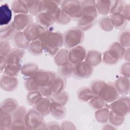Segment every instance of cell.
<instances>
[{
	"mask_svg": "<svg viewBox=\"0 0 130 130\" xmlns=\"http://www.w3.org/2000/svg\"><path fill=\"white\" fill-rule=\"evenodd\" d=\"M40 41L44 51L55 55L63 44V35L58 31H48Z\"/></svg>",
	"mask_w": 130,
	"mask_h": 130,
	"instance_id": "1",
	"label": "cell"
},
{
	"mask_svg": "<svg viewBox=\"0 0 130 130\" xmlns=\"http://www.w3.org/2000/svg\"><path fill=\"white\" fill-rule=\"evenodd\" d=\"M84 32L78 27L68 29L63 35V44L68 49L80 45L84 39Z\"/></svg>",
	"mask_w": 130,
	"mask_h": 130,
	"instance_id": "2",
	"label": "cell"
},
{
	"mask_svg": "<svg viewBox=\"0 0 130 130\" xmlns=\"http://www.w3.org/2000/svg\"><path fill=\"white\" fill-rule=\"evenodd\" d=\"M60 7L71 19L78 20L83 15L81 1L76 0L63 1H61Z\"/></svg>",
	"mask_w": 130,
	"mask_h": 130,
	"instance_id": "3",
	"label": "cell"
},
{
	"mask_svg": "<svg viewBox=\"0 0 130 130\" xmlns=\"http://www.w3.org/2000/svg\"><path fill=\"white\" fill-rule=\"evenodd\" d=\"M47 28L44 27L38 23H32L23 31L26 38L30 41H41L42 37L48 31Z\"/></svg>",
	"mask_w": 130,
	"mask_h": 130,
	"instance_id": "4",
	"label": "cell"
},
{
	"mask_svg": "<svg viewBox=\"0 0 130 130\" xmlns=\"http://www.w3.org/2000/svg\"><path fill=\"white\" fill-rule=\"evenodd\" d=\"M109 107L115 114L124 117L129 111V99L126 96L118 98L111 103Z\"/></svg>",
	"mask_w": 130,
	"mask_h": 130,
	"instance_id": "5",
	"label": "cell"
},
{
	"mask_svg": "<svg viewBox=\"0 0 130 130\" xmlns=\"http://www.w3.org/2000/svg\"><path fill=\"white\" fill-rule=\"evenodd\" d=\"M24 122L26 126L31 129H37L40 126H46L43 115L37 112L34 108L27 111L24 118Z\"/></svg>",
	"mask_w": 130,
	"mask_h": 130,
	"instance_id": "6",
	"label": "cell"
},
{
	"mask_svg": "<svg viewBox=\"0 0 130 130\" xmlns=\"http://www.w3.org/2000/svg\"><path fill=\"white\" fill-rule=\"evenodd\" d=\"M119 93L116 90L114 83H105L98 95L106 103H112L119 98Z\"/></svg>",
	"mask_w": 130,
	"mask_h": 130,
	"instance_id": "7",
	"label": "cell"
},
{
	"mask_svg": "<svg viewBox=\"0 0 130 130\" xmlns=\"http://www.w3.org/2000/svg\"><path fill=\"white\" fill-rule=\"evenodd\" d=\"M56 75L54 72L39 70L32 78L39 87L50 85Z\"/></svg>",
	"mask_w": 130,
	"mask_h": 130,
	"instance_id": "8",
	"label": "cell"
},
{
	"mask_svg": "<svg viewBox=\"0 0 130 130\" xmlns=\"http://www.w3.org/2000/svg\"><path fill=\"white\" fill-rule=\"evenodd\" d=\"M87 52L85 49L81 45H78L70 49L68 51L69 62L74 65L85 60Z\"/></svg>",
	"mask_w": 130,
	"mask_h": 130,
	"instance_id": "9",
	"label": "cell"
},
{
	"mask_svg": "<svg viewBox=\"0 0 130 130\" xmlns=\"http://www.w3.org/2000/svg\"><path fill=\"white\" fill-rule=\"evenodd\" d=\"M93 68L85 61L74 65L73 75L79 79H85L91 76Z\"/></svg>",
	"mask_w": 130,
	"mask_h": 130,
	"instance_id": "10",
	"label": "cell"
},
{
	"mask_svg": "<svg viewBox=\"0 0 130 130\" xmlns=\"http://www.w3.org/2000/svg\"><path fill=\"white\" fill-rule=\"evenodd\" d=\"M61 1L43 0L40 1L39 5V13H45L51 15L53 18L60 8Z\"/></svg>",
	"mask_w": 130,
	"mask_h": 130,
	"instance_id": "11",
	"label": "cell"
},
{
	"mask_svg": "<svg viewBox=\"0 0 130 130\" xmlns=\"http://www.w3.org/2000/svg\"><path fill=\"white\" fill-rule=\"evenodd\" d=\"M17 31H23L33 23V18L30 14H16L12 22Z\"/></svg>",
	"mask_w": 130,
	"mask_h": 130,
	"instance_id": "12",
	"label": "cell"
},
{
	"mask_svg": "<svg viewBox=\"0 0 130 130\" xmlns=\"http://www.w3.org/2000/svg\"><path fill=\"white\" fill-rule=\"evenodd\" d=\"M125 48L122 47L118 42H114L106 51L110 57L117 63L119 60L123 58Z\"/></svg>",
	"mask_w": 130,
	"mask_h": 130,
	"instance_id": "13",
	"label": "cell"
},
{
	"mask_svg": "<svg viewBox=\"0 0 130 130\" xmlns=\"http://www.w3.org/2000/svg\"><path fill=\"white\" fill-rule=\"evenodd\" d=\"M0 85L4 90L12 91L17 88L18 80L16 77H10L4 74L1 78Z\"/></svg>",
	"mask_w": 130,
	"mask_h": 130,
	"instance_id": "14",
	"label": "cell"
},
{
	"mask_svg": "<svg viewBox=\"0 0 130 130\" xmlns=\"http://www.w3.org/2000/svg\"><path fill=\"white\" fill-rule=\"evenodd\" d=\"M12 18V11L6 3L0 7V25L4 26L9 24Z\"/></svg>",
	"mask_w": 130,
	"mask_h": 130,
	"instance_id": "15",
	"label": "cell"
},
{
	"mask_svg": "<svg viewBox=\"0 0 130 130\" xmlns=\"http://www.w3.org/2000/svg\"><path fill=\"white\" fill-rule=\"evenodd\" d=\"M51 101L49 98L43 97L34 105V109L42 115H47L50 113Z\"/></svg>",
	"mask_w": 130,
	"mask_h": 130,
	"instance_id": "16",
	"label": "cell"
},
{
	"mask_svg": "<svg viewBox=\"0 0 130 130\" xmlns=\"http://www.w3.org/2000/svg\"><path fill=\"white\" fill-rule=\"evenodd\" d=\"M81 5L83 15L96 18L98 13L95 7V1L89 0L83 1H81Z\"/></svg>",
	"mask_w": 130,
	"mask_h": 130,
	"instance_id": "17",
	"label": "cell"
},
{
	"mask_svg": "<svg viewBox=\"0 0 130 130\" xmlns=\"http://www.w3.org/2000/svg\"><path fill=\"white\" fill-rule=\"evenodd\" d=\"M13 40L16 48L23 50L27 49L30 42L26 38L23 31H17L15 33Z\"/></svg>",
	"mask_w": 130,
	"mask_h": 130,
	"instance_id": "18",
	"label": "cell"
},
{
	"mask_svg": "<svg viewBox=\"0 0 130 130\" xmlns=\"http://www.w3.org/2000/svg\"><path fill=\"white\" fill-rule=\"evenodd\" d=\"M102 61V55L97 50H89L86 54L85 61L92 67L99 65Z\"/></svg>",
	"mask_w": 130,
	"mask_h": 130,
	"instance_id": "19",
	"label": "cell"
},
{
	"mask_svg": "<svg viewBox=\"0 0 130 130\" xmlns=\"http://www.w3.org/2000/svg\"><path fill=\"white\" fill-rule=\"evenodd\" d=\"M114 86L120 94H126L129 90V80L128 78L120 77L114 83Z\"/></svg>",
	"mask_w": 130,
	"mask_h": 130,
	"instance_id": "20",
	"label": "cell"
},
{
	"mask_svg": "<svg viewBox=\"0 0 130 130\" xmlns=\"http://www.w3.org/2000/svg\"><path fill=\"white\" fill-rule=\"evenodd\" d=\"M50 113L55 118L60 119L66 116V108L64 105L55 102L51 101Z\"/></svg>",
	"mask_w": 130,
	"mask_h": 130,
	"instance_id": "21",
	"label": "cell"
},
{
	"mask_svg": "<svg viewBox=\"0 0 130 130\" xmlns=\"http://www.w3.org/2000/svg\"><path fill=\"white\" fill-rule=\"evenodd\" d=\"M24 51L19 48L12 49L10 53L6 56L7 63H21V61L24 56Z\"/></svg>",
	"mask_w": 130,
	"mask_h": 130,
	"instance_id": "22",
	"label": "cell"
},
{
	"mask_svg": "<svg viewBox=\"0 0 130 130\" xmlns=\"http://www.w3.org/2000/svg\"><path fill=\"white\" fill-rule=\"evenodd\" d=\"M95 22L96 18L89 16L82 15L78 19V27L83 31H86L90 29L95 24Z\"/></svg>",
	"mask_w": 130,
	"mask_h": 130,
	"instance_id": "23",
	"label": "cell"
},
{
	"mask_svg": "<svg viewBox=\"0 0 130 130\" xmlns=\"http://www.w3.org/2000/svg\"><path fill=\"white\" fill-rule=\"evenodd\" d=\"M17 31L13 22L3 26L1 28L0 30L1 40L9 41L13 39Z\"/></svg>",
	"mask_w": 130,
	"mask_h": 130,
	"instance_id": "24",
	"label": "cell"
},
{
	"mask_svg": "<svg viewBox=\"0 0 130 130\" xmlns=\"http://www.w3.org/2000/svg\"><path fill=\"white\" fill-rule=\"evenodd\" d=\"M66 85V79L60 76H56L51 83L50 86L53 94L63 91Z\"/></svg>",
	"mask_w": 130,
	"mask_h": 130,
	"instance_id": "25",
	"label": "cell"
},
{
	"mask_svg": "<svg viewBox=\"0 0 130 130\" xmlns=\"http://www.w3.org/2000/svg\"><path fill=\"white\" fill-rule=\"evenodd\" d=\"M36 20L39 24L46 28L50 27L55 22L53 17L45 13H39L36 15Z\"/></svg>",
	"mask_w": 130,
	"mask_h": 130,
	"instance_id": "26",
	"label": "cell"
},
{
	"mask_svg": "<svg viewBox=\"0 0 130 130\" xmlns=\"http://www.w3.org/2000/svg\"><path fill=\"white\" fill-rule=\"evenodd\" d=\"M19 107L18 103L13 98L5 99L1 105V110L9 113H13Z\"/></svg>",
	"mask_w": 130,
	"mask_h": 130,
	"instance_id": "27",
	"label": "cell"
},
{
	"mask_svg": "<svg viewBox=\"0 0 130 130\" xmlns=\"http://www.w3.org/2000/svg\"><path fill=\"white\" fill-rule=\"evenodd\" d=\"M112 1L99 0L95 1V7L98 13L107 16L110 12Z\"/></svg>",
	"mask_w": 130,
	"mask_h": 130,
	"instance_id": "28",
	"label": "cell"
},
{
	"mask_svg": "<svg viewBox=\"0 0 130 130\" xmlns=\"http://www.w3.org/2000/svg\"><path fill=\"white\" fill-rule=\"evenodd\" d=\"M110 18L113 27L117 29H121L126 25L127 20L121 13L111 14Z\"/></svg>",
	"mask_w": 130,
	"mask_h": 130,
	"instance_id": "29",
	"label": "cell"
},
{
	"mask_svg": "<svg viewBox=\"0 0 130 130\" xmlns=\"http://www.w3.org/2000/svg\"><path fill=\"white\" fill-rule=\"evenodd\" d=\"M11 10L16 14H28L25 1L15 0L11 3Z\"/></svg>",
	"mask_w": 130,
	"mask_h": 130,
	"instance_id": "30",
	"label": "cell"
},
{
	"mask_svg": "<svg viewBox=\"0 0 130 130\" xmlns=\"http://www.w3.org/2000/svg\"><path fill=\"white\" fill-rule=\"evenodd\" d=\"M13 122L12 115L11 113L0 110V128L5 129L11 127Z\"/></svg>",
	"mask_w": 130,
	"mask_h": 130,
	"instance_id": "31",
	"label": "cell"
},
{
	"mask_svg": "<svg viewBox=\"0 0 130 130\" xmlns=\"http://www.w3.org/2000/svg\"><path fill=\"white\" fill-rule=\"evenodd\" d=\"M39 70V69L37 64L33 62H28L22 67L21 72L24 76L30 78L32 77Z\"/></svg>",
	"mask_w": 130,
	"mask_h": 130,
	"instance_id": "32",
	"label": "cell"
},
{
	"mask_svg": "<svg viewBox=\"0 0 130 130\" xmlns=\"http://www.w3.org/2000/svg\"><path fill=\"white\" fill-rule=\"evenodd\" d=\"M94 95L90 87H83L80 88L77 92L78 99L84 102H89Z\"/></svg>",
	"mask_w": 130,
	"mask_h": 130,
	"instance_id": "33",
	"label": "cell"
},
{
	"mask_svg": "<svg viewBox=\"0 0 130 130\" xmlns=\"http://www.w3.org/2000/svg\"><path fill=\"white\" fill-rule=\"evenodd\" d=\"M53 18L55 22L61 25H66L71 20L70 17L61 9L60 7L54 14Z\"/></svg>",
	"mask_w": 130,
	"mask_h": 130,
	"instance_id": "34",
	"label": "cell"
},
{
	"mask_svg": "<svg viewBox=\"0 0 130 130\" xmlns=\"http://www.w3.org/2000/svg\"><path fill=\"white\" fill-rule=\"evenodd\" d=\"M68 51L67 49H61L54 55V61L57 66L59 67L69 62Z\"/></svg>",
	"mask_w": 130,
	"mask_h": 130,
	"instance_id": "35",
	"label": "cell"
},
{
	"mask_svg": "<svg viewBox=\"0 0 130 130\" xmlns=\"http://www.w3.org/2000/svg\"><path fill=\"white\" fill-rule=\"evenodd\" d=\"M21 63H7L4 71V74L13 77H16L21 70Z\"/></svg>",
	"mask_w": 130,
	"mask_h": 130,
	"instance_id": "36",
	"label": "cell"
},
{
	"mask_svg": "<svg viewBox=\"0 0 130 130\" xmlns=\"http://www.w3.org/2000/svg\"><path fill=\"white\" fill-rule=\"evenodd\" d=\"M73 70L74 65L69 62H67L59 67L58 71L59 76L65 79L71 77L73 75Z\"/></svg>",
	"mask_w": 130,
	"mask_h": 130,
	"instance_id": "37",
	"label": "cell"
},
{
	"mask_svg": "<svg viewBox=\"0 0 130 130\" xmlns=\"http://www.w3.org/2000/svg\"><path fill=\"white\" fill-rule=\"evenodd\" d=\"M27 49L30 54L36 56L41 55L44 51L41 42L39 40L30 42Z\"/></svg>",
	"mask_w": 130,
	"mask_h": 130,
	"instance_id": "38",
	"label": "cell"
},
{
	"mask_svg": "<svg viewBox=\"0 0 130 130\" xmlns=\"http://www.w3.org/2000/svg\"><path fill=\"white\" fill-rule=\"evenodd\" d=\"M51 99L52 101L57 102L64 106L69 101V95L66 91L63 90L58 93L52 94Z\"/></svg>",
	"mask_w": 130,
	"mask_h": 130,
	"instance_id": "39",
	"label": "cell"
},
{
	"mask_svg": "<svg viewBox=\"0 0 130 130\" xmlns=\"http://www.w3.org/2000/svg\"><path fill=\"white\" fill-rule=\"evenodd\" d=\"M110 110L106 107L96 110L95 112L96 120L101 123L106 122L108 120V116Z\"/></svg>",
	"mask_w": 130,
	"mask_h": 130,
	"instance_id": "40",
	"label": "cell"
},
{
	"mask_svg": "<svg viewBox=\"0 0 130 130\" xmlns=\"http://www.w3.org/2000/svg\"><path fill=\"white\" fill-rule=\"evenodd\" d=\"M118 43L124 48H128L129 47L130 36L129 29L123 30L118 36Z\"/></svg>",
	"mask_w": 130,
	"mask_h": 130,
	"instance_id": "41",
	"label": "cell"
},
{
	"mask_svg": "<svg viewBox=\"0 0 130 130\" xmlns=\"http://www.w3.org/2000/svg\"><path fill=\"white\" fill-rule=\"evenodd\" d=\"M28 13L31 16L37 15L39 13V5L40 1L38 0H28L25 1Z\"/></svg>",
	"mask_w": 130,
	"mask_h": 130,
	"instance_id": "42",
	"label": "cell"
},
{
	"mask_svg": "<svg viewBox=\"0 0 130 130\" xmlns=\"http://www.w3.org/2000/svg\"><path fill=\"white\" fill-rule=\"evenodd\" d=\"M88 102L90 107L96 110L105 107L107 105V103L99 95H94Z\"/></svg>",
	"mask_w": 130,
	"mask_h": 130,
	"instance_id": "43",
	"label": "cell"
},
{
	"mask_svg": "<svg viewBox=\"0 0 130 130\" xmlns=\"http://www.w3.org/2000/svg\"><path fill=\"white\" fill-rule=\"evenodd\" d=\"M99 24L100 28L106 31H111L113 29L110 17L108 16H104L99 19Z\"/></svg>",
	"mask_w": 130,
	"mask_h": 130,
	"instance_id": "44",
	"label": "cell"
},
{
	"mask_svg": "<svg viewBox=\"0 0 130 130\" xmlns=\"http://www.w3.org/2000/svg\"><path fill=\"white\" fill-rule=\"evenodd\" d=\"M43 96L39 90L29 91L26 96V101L28 104L34 106Z\"/></svg>",
	"mask_w": 130,
	"mask_h": 130,
	"instance_id": "45",
	"label": "cell"
},
{
	"mask_svg": "<svg viewBox=\"0 0 130 130\" xmlns=\"http://www.w3.org/2000/svg\"><path fill=\"white\" fill-rule=\"evenodd\" d=\"M125 4L124 1L122 0L112 1L110 14L121 13Z\"/></svg>",
	"mask_w": 130,
	"mask_h": 130,
	"instance_id": "46",
	"label": "cell"
},
{
	"mask_svg": "<svg viewBox=\"0 0 130 130\" xmlns=\"http://www.w3.org/2000/svg\"><path fill=\"white\" fill-rule=\"evenodd\" d=\"M124 120V117L120 116L114 113H113L111 110L109 112L108 116L109 121L113 125L115 126H118L121 124Z\"/></svg>",
	"mask_w": 130,
	"mask_h": 130,
	"instance_id": "47",
	"label": "cell"
},
{
	"mask_svg": "<svg viewBox=\"0 0 130 130\" xmlns=\"http://www.w3.org/2000/svg\"><path fill=\"white\" fill-rule=\"evenodd\" d=\"M27 112L26 109L24 106L18 107V108L12 113L13 120L20 119L24 120L25 115Z\"/></svg>",
	"mask_w": 130,
	"mask_h": 130,
	"instance_id": "48",
	"label": "cell"
},
{
	"mask_svg": "<svg viewBox=\"0 0 130 130\" xmlns=\"http://www.w3.org/2000/svg\"><path fill=\"white\" fill-rule=\"evenodd\" d=\"M105 83L104 81L101 80H95L91 83L90 88L95 95H98Z\"/></svg>",
	"mask_w": 130,
	"mask_h": 130,
	"instance_id": "49",
	"label": "cell"
},
{
	"mask_svg": "<svg viewBox=\"0 0 130 130\" xmlns=\"http://www.w3.org/2000/svg\"><path fill=\"white\" fill-rule=\"evenodd\" d=\"M11 50V45L8 41L1 40L0 54L1 56H7Z\"/></svg>",
	"mask_w": 130,
	"mask_h": 130,
	"instance_id": "50",
	"label": "cell"
},
{
	"mask_svg": "<svg viewBox=\"0 0 130 130\" xmlns=\"http://www.w3.org/2000/svg\"><path fill=\"white\" fill-rule=\"evenodd\" d=\"M25 87L26 89L28 91H31L34 90H39V86L36 84L35 82L34 81L32 77L27 78L26 80L24 83Z\"/></svg>",
	"mask_w": 130,
	"mask_h": 130,
	"instance_id": "51",
	"label": "cell"
},
{
	"mask_svg": "<svg viewBox=\"0 0 130 130\" xmlns=\"http://www.w3.org/2000/svg\"><path fill=\"white\" fill-rule=\"evenodd\" d=\"M39 91L44 98H50L53 94L50 85L40 87L39 88Z\"/></svg>",
	"mask_w": 130,
	"mask_h": 130,
	"instance_id": "52",
	"label": "cell"
},
{
	"mask_svg": "<svg viewBox=\"0 0 130 130\" xmlns=\"http://www.w3.org/2000/svg\"><path fill=\"white\" fill-rule=\"evenodd\" d=\"M120 74L123 77H129V62L123 63L120 68Z\"/></svg>",
	"mask_w": 130,
	"mask_h": 130,
	"instance_id": "53",
	"label": "cell"
},
{
	"mask_svg": "<svg viewBox=\"0 0 130 130\" xmlns=\"http://www.w3.org/2000/svg\"><path fill=\"white\" fill-rule=\"evenodd\" d=\"M129 12H130L129 4H125L123 7V10L121 12V14L127 21L129 20V17H130Z\"/></svg>",
	"mask_w": 130,
	"mask_h": 130,
	"instance_id": "54",
	"label": "cell"
},
{
	"mask_svg": "<svg viewBox=\"0 0 130 130\" xmlns=\"http://www.w3.org/2000/svg\"><path fill=\"white\" fill-rule=\"evenodd\" d=\"M7 65V60L6 56H1L0 57V68L1 72H4Z\"/></svg>",
	"mask_w": 130,
	"mask_h": 130,
	"instance_id": "55",
	"label": "cell"
},
{
	"mask_svg": "<svg viewBox=\"0 0 130 130\" xmlns=\"http://www.w3.org/2000/svg\"><path fill=\"white\" fill-rule=\"evenodd\" d=\"M123 58H124L125 60L127 61V62H129V48L126 49Z\"/></svg>",
	"mask_w": 130,
	"mask_h": 130,
	"instance_id": "56",
	"label": "cell"
}]
</instances>
